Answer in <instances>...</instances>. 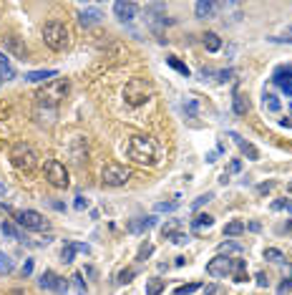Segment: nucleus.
<instances>
[{"label":"nucleus","mask_w":292,"mask_h":295,"mask_svg":"<svg viewBox=\"0 0 292 295\" xmlns=\"http://www.w3.org/2000/svg\"><path fill=\"white\" fill-rule=\"evenodd\" d=\"M199 76H201V81H206V79H212V76H214V71H212V68H201V71H199Z\"/></svg>","instance_id":"8fccbe9b"},{"label":"nucleus","mask_w":292,"mask_h":295,"mask_svg":"<svg viewBox=\"0 0 292 295\" xmlns=\"http://www.w3.org/2000/svg\"><path fill=\"white\" fill-rule=\"evenodd\" d=\"M15 222L23 230H33V232L48 230V219L40 214V212H35V209H20V212H15Z\"/></svg>","instance_id":"0eeeda50"},{"label":"nucleus","mask_w":292,"mask_h":295,"mask_svg":"<svg viewBox=\"0 0 292 295\" xmlns=\"http://www.w3.org/2000/svg\"><path fill=\"white\" fill-rule=\"evenodd\" d=\"M242 232H244V222H242V219H232V222L224 225V237H237Z\"/></svg>","instance_id":"393cba45"},{"label":"nucleus","mask_w":292,"mask_h":295,"mask_svg":"<svg viewBox=\"0 0 292 295\" xmlns=\"http://www.w3.org/2000/svg\"><path fill=\"white\" fill-rule=\"evenodd\" d=\"M71 283H73V288H76L78 295H86V283H83V275H81V273H76V275L71 278Z\"/></svg>","instance_id":"72a5a7b5"},{"label":"nucleus","mask_w":292,"mask_h":295,"mask_svg":"<svg viewBox=\"0 0 292 295\" xmlns=\"http://www.w3.org/2000/svg\"><path fill=\"white\" fill-rule=\"evenodd\" d=\"M101 20H103V13H101L98 5H81V10H78V23H81V25L94 28V25H98Z\"/></svg>","instance_id":"f8f14e48"},{"label":"nucleus","mask_w":292,"mask_h":295,"mask_svg":"<svg viewBox=\"0 0 292 295\" xmlns=\"http://www.w3.org/2000/svg\"><path fill=\"white\" fill-rule=\"evenodd\" d=\"M214 225V217L212 214H196V219H192V230L201 232V230H209Z\"/></svg>","instance_id":"412c9836"},{"label":"nucleus","mask_w":292,"mask_h":295,"mask_svg":"<svg viewBox=\"0 0 292 295\" xmlns=\"http://www.w3.org/2000/svg\"><path fill=\"white\" fill-rule=\"evenodd\" d=\"M282 209H287V212H292V199H285V202H282Z\"/></svg>","instance_id":"6e6d98bb"},{"label":"nucleus","mask_w":292,"mask_h":295,"mask_svg":"<svg viewBox=\"0 0 292 295\" xmlns=\"http://www.w3.org/2000/svg\"><path fill=\"white\" fill-rule=\"evenodd\" d=\"M151 96H154V86L146 79H131L123 86V98H126L129 106H144Z\"/></svg>","instance_id":"7ed1b4c3"},{"label":"nucleus","mask_w":292,"mask_h":295,"mask_svg":"<svg viewBox=\"0 0 292 295\" xmlns=\"http://www.w3.org/2000/svg\"><path fill=\"white\" fill-rule=\"evenodd\" d=\"M73 207H76L78 212H83V209H86V207H89V199H86V197H83V195H78V197H76V202H73Z\"/></svg>","instance_id":"c03bdc74"},{"label":"nucleus","mask_w":292,"mask_h":295,"mask_svg":"<svg viewBox=\"0 0 292 295\" xmlns=\"http://www.w3.org/2000/svg\"><path fill=\"white\" fill-rule=\"evenodd\" d=\"M232 76H234V71H232V68H227V71H219V73H217V81H219V84H227Z\"/></svg>","instance_id":"37998d69"},{"label":"nucleus","mask_w":292,"mask_h":295,"mask_svg":"<svg viewBox=\"0 0 292 295\" xmlns=\"http://www.w3.org/2000/svg\"><path fill=\"white\" fill-rule=\"evenodd\" d=\"M292 293V278H285L282 285L277 288V295H290Z\"/></svg>","instance_id":"a19ab883"},{"label":"nucleus","mask_w":292,"mask_h":295,"mask_svg":"<svg viewBox=\"0 0 292 295\" xmlns=\"http://www.w3.org/2000/svg\"><path fill=\"white\" fill-rule=\"evenodd\" d=\"M136 13H139V5H136V3H126V0H118V3H113V15H116L121 23L134 20Z\"/></svg>","instance_id":"4468645a"},{"label":"nucleus","mask_w":292,"mask_h":295,"mask_svg":"<svg viewBox=\"0 0 292 295\" xmlns=\"http://www.w3.org/2000/svg\"><path fill=\"white\" fill-rule=\"evenodd\" d=\"M3 46H5V53H10L13 58H20V61L28 58V46L18 38V35H5Z\"/></svg>","instance_id":"ddd939ff"},{"label":"nucleus","mask_w":292,"mask_h":295,"mask_svg":"<svg viewBox=\"0 0 292 295\" xmlns=\"http://www.w3.org/2000/svg\"><path fill=\"white\" fill-rule=\"evenodd\" d=\"M229 139H234V144L242 149V154L249 159V162H255V159H260V152L255 149V144H249V141H244L239 134H234V131H229Z\"/></svg>","instance_id":"dca6fc26"},{"label":"nucleus","mask_w":292,"mask_h":295,"mask_svg":"<svg viewBox=\"0 0 292 295\" xmlns=\"http://www.w3.org/2000/svg\"><path fill=\"white\" fill-rule=\"evenodd\" d=\"M232 275H234V283H244L247 280V263L244 260H234Z\"/></svg>","instance_id":"cd10ccee"},{"label":"nucleus","mask_w":292,"mask_h":295,"mask_svg":"<svg viewBox=\"0 0 292 295\" xmlns=\"http://www.w3.org/2000/svg\"><path fill=\"white\" fill-rule=\"evenodd\" d=\"M265 260L282 265V263H287V257H285V252H280L277 247H267V250H265Z\"/></svg>","instance_id":"c85d7f7f"},{"label":"nucleus","mask_w":292,"mask_h":295,"mask_svg":"<svg viewBox=\"0 0 292 295\" xmlns=\"http://www.w3.org/2000/svg\"><path fill=\"white\" fill-rule=\"evenodd\" d=\"M164 288H166V283H164L161 278H151V280H146V295H161Z\"/></svg>","instance_id":"bb28decb"},{"label":"nucleus","mask_w":292,"mask_h":295,"mask_svg":"<svg viewBox=\"0 0 292 295\" xmlns=\"http://www.w3.org/2000/svg\"><path fill=\"white\" fill-rule=\"evenodd\" d=\"M78 250H76V242H66V247L61 250V260L68 265V263H73V255H76Z\"/></svg>","instance_id":"7c9ffc66"},{"label":"nucleus","mask_w":292,"mask_h":295,"mask_svg":"<svg viewBox=\"0 0 292 295\" xmlns=\"http://www.w3.org/2000/svg\"><path fill=\"white\" fill-rule=\"evenodd\" d=\"M10 162H13V167H18L23 172H33L38 167V152L33 149V144L18 141V144H13V149H10Z\"/></svg>","instance_id":"20e7f679"},{"label":"nucleus","mask_w":292,"mask_h":295,"mask_svg":"<svg viewBox=\"0 0 292 295\" xmlns=\"http://www.w3.org/2000/svg\"><path fill=\"white\" fill-rule=\"evenodd\" d=\"M76 250H78V252H86V255L91 252V247H89V245H83V242H76Z\"/></svg>","instance_id":"603ef678"},{"label":"nucleus","mask_w":292,"mask_h":295,"mask_svg":"<svg viewBox=\"0 0 292 295\" xmlns=\"http://www.w3.org/2000/svg\"><path fill=\"white\" fill-rule=\"evenodd\" d=\"M262 103H265V108H267L270 114H277L280 108H282V103H280L277 94H272V91H265V96H262Z\"/></svg>","instance_id":"4be33fe9"},{"label":"nucleus","mask_w":292,"mask_h":295,"mask_svg":"<svg viewBox=\"0 0 292 295\" xmlns=\"http://www.w3.org/2000/svg\"><path fill=\"white\" fill-rule=\"evenodd\" d=\"M217 293V285H209V288H206V295H214Z\"/></svg>","instance_id":"bf43d9fd"},{"label":"nucleus","mask_w":292,"mask_h":295,"mask_svg":"<svg viewBox=\"0 0 292 295\" xmlns=\"http://www.w3.org/2000/svg\"><path fill=\"white\" fill-rule=\"evenodd\" d=\"M169 240H172L174 245H187V242H189V235H184V232H172Z\"/></svg>","instance_id":"ea45409f"},{"label":"nucleus","mask_w":292,"mask_h":295,"mask_svg":"<svg viewBox=\"0 0 292 295\" xmlns=\"http://www.w3.org/2000/svg\"><path fill=\"white\" fill-rule=\"evenodd\" d=\"M184 108H187V114H189V116H196V111H199V106H196V101H194V98H189Z\"/></svg>","instance_id":"a18cd8bd"},{"label":"nucleus","mask_w":292,"mask_h":295,"mask_svg":"<svg viewBox=\"0 0 292 295\" xmlns=\"http://www.w3.org/2000/svg\"><path fill=\"white\" fill-rule=\"evenodd\" d=\"M166 66H172L174 71H179L184 79H189V73H192V71H189V66H187V63H182L177 56H166Z\"/></svg>","instance_id":"a878e982"},{"label":"nucleus","mask_w":292,"mask_h":295,"mask_svg":"<svg viewBox=\"0 0 292 295\" xmlns=\"http://www.w3.org/2000/svg\"><path fill=\"white\" fill-rule=\"evenodd\" d=\"M20 273H23V278H28V275L33 273V260H25L23 268H20Z\"/></svg>","instance_id":"de8ad7c7"},{"label":"nucleus","mask_w":292,"mask_h":295,"mask_svg":"<svg viewBox=\"0 0 292 295\" xmlns=\"http://www.w3.org/2000/svg\"><path fill=\"white\" fill-rule=\"evenodd\" d=\"M282 230H287V232H292V222H287V225H285Z\"/></svg>","instance_id":"052dcab7"},{"label":"nucleus","mask_w":292,"mask_h":295,"mask_svg":"<svg viewBox=\"0 0 292 295\" xmlns=\"http://www.w3.org/2000/svg\"><path fill=\"white\" fill-rule=\"evenodd\" d=\"M58 76V71L56 68H46V71H28L25 73V81H30V84H40V81H53Z\"/></svg>","instance_id":"f3484780"},{"label":"nucleus","mask_w":292,"mask_h":295,"mask_svg":"<svg viewBox=\"0 0 292 295\" xmlns=\"http://www.w3.org/2000/svg\"><path fill=\"white\" fill-rule=\"evenodd\" d=\"M0 66H8V56L3 51H0Z\"/></svg>","instance_id":"4d7b16f0"},{"label":"nucleus","mask_w":292,"mask_h":295,"mask_svg":"<svg viewBox=\"0 0 292 295\" xmlns=\"http://www.w3.org/2000/svg\"><path fill=\"white\" fill-rule=\"evenodd\" d=\"M201 285L199 283H187V285H179L177 290H174V295H192V293H196Z\"/></svg>","instance_id":"473e14b6"},{"label":"nucleus","mask_w":292,"mask_h":295,"mask_svg":"<svg viewBox=\"0 0 292 295\" xmlns=\"http://www.w3.org/2000/svg\"><path fill=\"white\" fill-rule=\"evenodd\" d=\"M156 225V217H139V219H131V222H129V230L131 232H146V230H151Z\"/></svg>","instance_id":"6ab92c4d"},{"label":"nucleus","mask_w":292,"mask_h":295,"mask_svg":"<svg viewBox=\"0 0 292 295\" xmlns=\"http://www.w3.org/2000/svg\"><path fill=\"white\" fill-rule=\"evenodd\" d=\"M232 268H234V260L227 255H217L214 260H209L206 263V275H212V278H227V275H232Z\"/></svg>","instance_id":"1a4fd4ad"},{"label":"nucleus","mask_w":292,"mask_h":295,"mask_svg":"<svg viewBox=\"0 0 292 295\" xmlns=\"http://www.w3.org/2000/svg\"><path fill=\"white\" fill-rule=\"evenodd\" d=\"M204 48L206 51H209V53H217L219 48H222V38H219V35L214 33V30H209V33H204Z\"/></svg>","instance_id":"aec40b11"},{"label":"nucleus","mask_w":292,"mask_h":295,"mask_svg":"<svg viewBox=\"0 0 292 295\" xmlns=\"http://www.w3.org/2000/svg\"><path fill=\"white\" fill-rule=\"evenodd\" d=\"M282 202H285V199H275V202H272V209L280 212V209H282Z\"/></svg>","instance_id":"5fc2aeb1"},{"label":"nucleus","mask_w":292,"mask_h":295,"mask_svg":"<svg viewBox=\"0 0 292 295\" xmlns=\"http://www.w3.org/2000/svg\"><path fill=\"white\" fill-rule=\"evenodd\" d=\"M0 232H3V235H8L10 240L25 242V235H23V230H18V227H15V225H10V222H0Z\"/></svg>","instance_id":"5701e85b"},{"label":"nucleus","mask_w":292,"mask_h":295,"mask_svg":"<svg viewBox=\"0 0 292 295\" xmlns=\"http://www.w3.org/2000/svg\"><path fill=\"white\" fill-rule=\"evenodd\" d=\"M212 197H214L212 192H206V195H201V197H196V199H194V204H192V209H199L201 204H206V202H209Z\"/></svg>","instance_id":"79ce46f5"},{"label":"nucleus","mask_w":292,"mask_h":295,"mask_svg":"<svg viewBox=\"0 0 292 295\" xmlns=\"http://www.w3.org/2000/svg\"><path fill=\"white\" fill-rule=\"evenodd\" d=\"M134 275H136V270H134V268L121 270V273H118V283H121V285H126V283H131V278H134Z\"/></svg>","instance_id":"e433bc0d"},{"label":"nucleus","mask_w":292,"mask_h":295,"mask_svg":"<svg viewBox=\"0 0 292 295\" xmlns=\"http://www.w3.org/2000/svg\"><path fill=\"white\" fill-rule=\"evenodd\" d=\"M239 169H242V162H239V159H234V162L229 164V172H239Z\"/></svg>","instance_id":"864d4df0"},{"label":"nucleus","mask_w":292,"mask_h":295,"mask_svg":"<svg viewBox=\"0 0 292 295\" xmlns=\"http://www.w3.org/2000/svg\"><path fill=\"white\" fill-rule=\"evenodd\" d=\"M123 154L136 164L151 167V164H156V144L146 136H131L126 141V146H123Z\"/></svg>","instance_id":"f257e3e1"},{"label":"nucleus","mask_w":292,"mask_h":295,"mask_svg":"<svg viewBox=\"0 0 292 295\" xmlns=\"http://www.w3.org/2000/svg\"><path fill=\"white\" fill-rule=\"evenodd\" d=\"M43 43H46L51 51H56V53L66 51L68 43H71V33H68L66 23H61V20L46 23V25H43Z\"/></svg>","instance_id":"f03ea898"},{"label":"nucleus","mask_w":292,"mask_h":295,"mask_svg":"<svg viewBox=\"0 0 292 295\" xmlns=\"http://www.w3.org/2000/svg\"><path fill=\"white\" fill-rule=\"evenodd\" d=\"M224 252H242V245H237V242H222L219 245V255H224Z\"/></svg>","instance_id":"4c0bfd02"},{"label":"nucleus","mask_w":292,"mask_h":295,"mask_svg":"<svg viewBox=\"0 0 292 295\" xmlns=\"http://www.w3.org/2000/svg\"><path fill=\"white\" fill-rule=\"evenodd\" d=\"M46 179H48V184H53V187H58V190H66L68 184H71L68 169H66V164L58 162V159L46 162Z\"/></svg>","instance_id":"6e6552de"},{"label":"nucleus","mask_w":292,"mask_h":295,"mask_svg":"<svg viewBox=\"0 0 292 295\" xmlns=\"http://www.w3.org/2000/svg\"><path fill=\"white\" fill-rule=\"evenodd\" d=\"M272 84H275L287 98H292V81H287V79H272Z\"/></svg>","instance_id":"2f4dec72"},{"label":"nucleus","mask_w":292,"mask_h":295,"mask_svg":"<svg viewBox=\"0 0 292 295\" xmlns=\"http://www.w3.org/2000/svg\"><path fill=\"white\" fill-rule=\"evenodd\" d=\"M249 230H252V232H260L262 227H260V222H252V225H249Z\"/></svg>","instance_id":"13d9d810"},{"label":"nucleus","mask_w":292,"mask_h":295,"mask_svg":"<svg viewBox=\"0 0 292 295\" xmlns=\"http://www.w3.org/2000/svg\"><path fill=\"white\" fill-rule=\"evenodd\" d=\"M68 91H71V84L66 81V79H53L43 91H40L38 96H35V101H43V103H51V106H58L66 96H68Z\"/></svg>","instance_id":"39448f33"},{"label":"nucleus","mask_w":292,"mask_h":295,"mask_svg":"<svg viewBox=\"0 0 292 295\" xmlns=\"http://www.w3.org/2000/svg\"><path fill=\"white\" fill-rule=\"evenodd\" d=\"M272 79H287V81H292V63H282V66H277L275 73H272Z\"/></svg>","instance_id":"c756f323"},{"label":"nucleus","mask_w":292,"mask_h":295,"mask_svg":"<svg viewBox=\"0 0 292 295\" xmlns=\"http://www.w3.org/2000/svg\"><path fill=\"white\" fill-rule=\"evenodd\" d=\"M10 270H13V260L0 250V273H10Z\"/></svg>","instance_id":"f704fd0d"},{"label":"nucleus","mask_w":292,"mask_h":295,"mask_svg":"<svg viewBox=\"0 0 292 295\" xmlns=\"http://www.w3.org/2000/svg\"><path fill=\"white\" fill-rule=\"evenodd\" d=\"M154 252V245L151 242H144L141 247H139V255H136V260H146V257Z\"/></svg>","instance_id":"58836bf2"},{"label":"nucleus","mask_w":292,"mask_h":295,"mask_svg":"<svg viewBox=\"0 0 292 295\" xmlns=\"http://www.w3.org/2000/svg\"><path fill=\"white\" fill-rule=\"evenodd\" d=\"M232 108H234V114H239V116H244L247 111H249V101L239 94V91H234V98H232Z\"/></svg>","instance_id":"b1692460"},{"label":"nucleus","mask_w":292,"mask_h":295,"mask_svg":"<svg viewBox=\"0 0 292 295\" xmlns=\"http://www.w3.org/2000/svg\"><path fill=\"white\" fill-rule=\"evenodd\" d=\"M257 285H260V288H267V285H270V280H267L265 273H257Z\"/></svg>","instance_id":"3c124183"},{"label":"nucleus","mask_w":292,"mask_h":295,"mask_svg":"<svg viewBox=\"0 0 292 295\" xmlns=\"http://www.w3.org/2000/svg\"><path fill=\"white\" fill-rule=\"evenodd\" d=\"M40 288L51 290V293H56V295H66V293H68V280L61 278V275H56L53 270H46L43 275H40Z\"/></svg>","instance_id":"9d476101"},{"label":"nucleus","mask_w":292,"mask_h":295,"mask_svg":"<svg viewBox=\"0 0 292 295\" xmlns=\"http://www.w3.org/2000/svg\"><path fill=\"white\" fill-rule=\"evenodd\" d=\"M272 187H275V182H265V184H260V187H257V192H260V195H267Z\"/></svg>","instance_id":"09e8293b"},{"label":"nucleus","mask_w":292,"mask_h":295,"mask_svg":"<svg viewBox=\"0 0 292 295\" xmlns=\"http://www.w3.org/2000/svg\"><path fill=\"white\" fill-rule=\"evenodd\" d=\"M217 10V3H209V0H199V3L194 5V13L199 20H206V18H212Z\"/></svg>","instance_id":"a211bd4d"},{"label":"nucleus","mask_w":292,"mask_h":295,"mask_svg":"<svg viewBox=\"0 0 292 295\" xmlns=\"http://www.w3.org/2000/svg\"><path fill=\"white\" fill-rule=\"evenodd\" d=\"M33 116L40 126H51L58 116V106H51V103H43V101H35L33 106Z\"/></svg>","instance_id":"9b49d317"},{"label":"nucleus","mask_w":292,"mask_h":295,"mask_svg":"<svg viewBox=\"0 0 292 295\" xmlns=\"http://www.w3.org/2000/svg\"><path fill=\"white\" fill-rule=\"evenodd\" d=\"M15 79V71H13V66L8 63V66H0V81H13Z\"/></svg>","instance_id":"c9c22d12"},{"label":"nucleus","mask_w":292,"mask_h":295,"mask_svg":"<svg viewBox=\"0 0 292 295\" xmlns=\"http://www.w3.org/2000/svg\"><path fill=\"white\" fill-rule=\"evenodd\" d=\"M131 179V172L123 167V164H118V162H111V164H106L103 167V172H101V182H103V187H123Z\"/></svg>","instance_id":"423d86ee"},{"label":"nucleus","mask_w":292,"mask_h":295,"mask_svg":"<svg viewBox=\"0 0 292 295\" xmlns=\"http://www.w3.org/2000/svg\"><path fill=\"white\" fill-rule=\"evenodd\" d=\"M172 209H177V202H161V204H156V212H172Z\"/></svg>","instance_id":"49530a36"},{"label":"nucleus","mask_w":292,"mask_h":295,"mask_svg":"<svg viewBox=\"0 0 292 295\" xmlns=\"http://www.w3.org/2000/svg\"><path fill=\"white\" fill-rule=\"evenodd\" d=\"M86 157H89V146H86V139H73V144H71V159H73V164H83L86 162Z\"/></svg>","instance_id":"2eb2a0df"}]
</instances>
